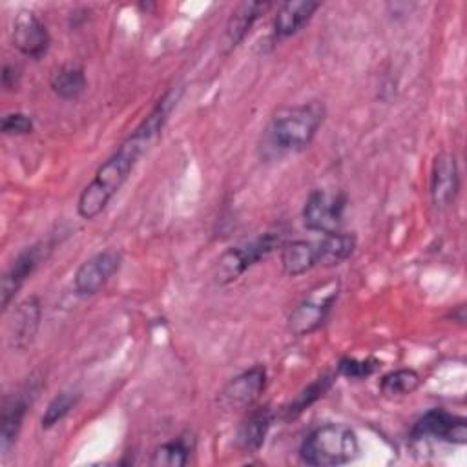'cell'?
<instances>
[{
	"label": "cell",
	"mask_w": 467,
	"mask_h": 467,
	"mask_svg": "<svg viewBox=\"0 0 467 467\" xmlns=\"http://www.w3.org/2000/svg\"><path fill=\"white\" fill-rule=\"evenodd\" d=\"M272 7L270 2H243L232 13L226 24V42L230 47H235L252 29L255 20Z\"/></svg>",
	"instance_id": "e0dca14e"
},
{
	"label": "cell",
	"mask_w": 467,
	"mask_h": 467,
	"mask_svg": "<svg viewBox=\"0 0 467 467\" xmlns=\"http://www.w3.org/2000/svg\"><path fill=\"white\" fill-rule=\"evenodd\" d=\"M359 452L356 432L343 423L319 425L306 434L299 456L312 467H334L352 462Z\"/></svg>",
	"instance_id": "3957f363"
},
{
	"label": "cell",
	"mask_w": 467,
	"mask_h": 467,
	"mask_svg": "<svg viewBox=\"0 0 467 467\" xmlns=\"http://www.w3.org/2000/svg\"><path fill=\"white\" fill-rule=\"evenodd\" d=\"M13 46L27 58L38 60L49 49V33L46 24L31 9H20L13 18L11 27Z\"/></svg>",
	"instance_id": "52a82bcc"
},
{
	"label": "cell",
	"mask_w": 467,
	"mask_h": 467,
	"mask_svg": "<svg viewBox=\"0 0 467 467\" xmlns=\"http://www.w3.org/2000/svg\"><path fill=\"white\" fill-rule=\"evenodd\" d=\"M177 102L175 91H168L155 108L148 113V117L120 142V146L104 161L93 181L82 190L77 202V212L82 219L91 221L99 213L104 212L111 197L122 188L128 181L131 170L139 162V159L155 144L159 139L162 126L170 115V109Z\"/></svg>",
	"instance_id": "6da1fadb"
},
{
	"label": "cell",
	"mask_w": 467,
	"mask_h": 467,
	"mask_svg": "<svg viewBox=\"0 0 467 467\" xmlns=\"http://www.w3.org/2000/svg\"><path fill=\"white\" fill-rule=\"evenodd\" d=\"M323 119L325 108L317 100L283 106L274 113L266 128V142L275 153L299 151L312 142Z\"/></svg>",
	"instance_id": "7a4b0ae2"
},
{
	"label": "cell",
	"mask_w": 467,
	"mask_h": 467,
	"mask_svg": "<svg viewBox=\"0 0 467 467\" xmlns=\"http://www.w3.org/2000/svg\"><path fill=\"white\" fill-rule=\"evenodd\" d=\"M332 385V376L325 374L321 378H317L316 381H312L306 389H303L296 398L294 401L286 407V418H294L297 416L299 412H303L305 409H308L316 400H319Z\"/></svg>",
	"instance_id": "cb8c5ba5"
},
{
	"label": "cell",
	"mask_w": 467,
	"mask_h": 467,
	"mask_svg": "<svg viewBox=\"0 0 467 467\" xmlns=\"http://www.w3.org/2000/svg\"><path fill=\"white\" fill-rule=\"evenodd\" d=\"M78 400H80V394L77 390H62V392H58L47 403V407H46V410L42 414V420H40L42 429H51L58 421H62L71 412V409L78 403Z\"/></svg>",
	"instance_id": "603a6c76"
},
{
	"label": "cell",
	"mask_w": 467,
	"mask_h": 467,
	"mask_svg": "<svg viewBox=\"0 0 467 467\" xmlns=\"http://www.w3.org/2000/svg\"><path fill=\"white\" fill-rule=\"evenodd\" d=\"M379 363L376 359H358V358H343L337 365V372L343 374L345 378L352 379H361L376 372Z\"/></svg>",
	"instance_id": "d4e9b609"
},
{
	"label": "cell",
	"mask_w": 467,
	"mask_h": 467,
	"mask_svg": "<svg viewBox=\"0 0 467 467\" xmlns=\"http://www.w3.org/2000/svg\"><path fill=\"white\" fill-rule=\"evenodd\" d=\"M410 434L416 440L434 438L463 445L467 441V423L463 418L454 416L443 409H432L414 423Z\"/></svg>",
	"instance_id": "9c48e42d"
},
{
	"label": "cell",
	"mask_w": 467,
	"mask_h": 467,
	"mask_svg": "<svg viewBox=\"0 0 467 467\" xmlns=\"http://www.w3.org/2000/svg\"><path fill=\"white\" fill-rule=\"evenodd\" d=\"M193 438L182 434L171 441L159 445L151 454V465L155 467H182L188 463L193 451Z\"/></svg>",
	"instance_id": "44dd1931"
},
{
	"label": "cell",
	"mask_w": 467,
	"mask_h": 467,
	"mask_svg": "<svg viewBox=\"0 0 467 467\" xmlns=\"http://www.w3.org/2000/svg\"><path fill=\"white\" fill-rule=\"evenodd\" d=\"M33 119L26 113L15 111L2 117V133L5 135H27L33 131Z\"/></svg>",
	"instance_id": "484cf974"
},
{
	"label": "cell",
	"mask_w": 467,
	"mask_h": 467,
	"mask_svg": "<svg viewBox=\"0 0 467 467\" xmlns=\"http://www.w3.org/2000/svg\"><path fill=\"white\" fill-rule=\"evenodd\" d=\"M266 387V368L255 365L239 376L232 378L221 390V403L226 407H248L252 405Z\"/></svg>",
	"instance_id": "8fae6325"
},
{
	"label": "cell",
	"mask_w": 467,
	"mask_h": 467,
	"mask_svg": "<svg viewBox=\"0 0 467 467\" xmlns=\"http://www.w3.org/2000/svg\"><path fill=\"white\" fill-rule=\"evenodd\" d=\"M42 259V248L38 244L22 250L16 259L11 263V266L5 270L2 277V308L7 310L13 297L20 290V286L26 283V279L33 274L36 265Z\"/></svg>",
	"instance_id": "4fadbf2b"
},
{
	"label": "cell",
	"mask_w": 467,
	"mask_h": 467,
	"mask_svg": "<svg viewBox=\"0 0 467 467\" xmlns=\"http://www.w3.org/2000/svg\"><path fill=\"white\" fill-rule=\"evenodd\" d=\"M26 410H27V398L24 394H16L4 400L2 414H0V449L4 454H7V451L16 441Z\"/></svg>",
	"instance_id": "9a60e30c"
},
{
	"label": "cell",
	"mask_w": 467,
	"mask_h": 467,
	"mask_svg": "<svg viewBox=\"0 0 467 467\" xmlns=\"http://www.w3.org/2000/svg\"><path fill=\"white\" fill-rule=\"evenodd\" d=\"M120 263H122V255L119 250L108 248V250L97 252L77 268L73 277L75 292L78 296L97 294L119 270Z\"/></svg>",
	"instance_id": "ba28073f"
},
{
	"label": "cell",
	"mask_w": 467,
	"mask_h": 467,
	"mask_svg": "<svg viewBox=\"0 0 467 467\" xmlns=\"http://www.w3.org/2000/svg\"><path fill=\"white\" fill-rule=\"evenodd\" d=\"M20 84V69L13 64H4V69H2V86L7 89V91H15Z\"/></svg>",
	"instance_id": "4316f807"
},
{
	"label": "cell",
	"mask_w": 467,
	"mask_h": 467,
	"mask_svg": "<svg viewBox=\"0 0 467 467\" xmlns=\"http://www.w3.org/2000/svg\"><path fill=\"white\" fill-rule=\"evenodd\" d=\"M40 317H42V305L38 297L31 296L22 303H18L13 310V317L9 323V334H7L9 345L16 350H24L26 347H29L38 330Z\"/></svg>",
	"instance_id": "7c38bea8"
},
{
	"label": "cell",
	"mask_w": 467,
	"mask_h": 467,
	"mask_svg": "<svg viewBox=\"0 0 467 467\" xmlns=\"http://www.w3.org/2000/svg\"><path fill=\"white\" fill-rule=\"evenodd\" d=\"M354 248H356L354 234H343V232L327 234L316 244V265L337 266L352 255Z\"/></svg>",
	"instance_id": "ac0fdd59"
},
{
	"label": "cell",
	"mask_w": 467,
	"mask_h": 467,
	"mask_svg": "<svg viewBox=\"0 0 467 467\" xmlns=\"http://www.w3.org/2000/svg\"><path fill=\"white\" fill-rule=\"evenodd\" d=\"M283 272L290 277H297L316 266V243L310 241H292L283 244L281 250Z\"/></svg>",
	"instance_id": "ffe728a7"
},
{
	"label": "cell",
	"mask_w": 467,
	"mask_h": 467,
	"mask_svg": "<svg viewBox=\"0 0 467 467\" xmlns=\"http://www.w3.org/2000/svg\"><path fill=\"white\" fill-rule=\"evenodd\" d=\"M86 73L80 64L66 62L53 69L49 77V88L51 91L62 99V100H75L78 99L86 89Z\"/></svg>",
	"instance_id": "2e32d148"
},
{
	"label": "cell",
	"mask_w": 467,
	"mask_h": 467,
	"mask_svg": "<svg viewBox=\"0 0 467 467\" xmlns=\"http://www.w3.org/2000/svg\"><path fill=\"white\" fill-rule=\"evenodd\" d=\"M420 383H421V378L414 368H398L381 378L379 390L389 398L405 396L414 392L420 387Z\"/></svg>",
	"instance_id": "7402d4cb"
},
{
	"label": "cell",
	"mask_w": 467,
	"mask_h": 467,
	"mask_svg": "<svg viewBox=\"0 0 467 467\" xmlns=\"http://www.w3.org/2000/svg\"><path fill=\"white\" fill-rule=\"evenodd\" d=\"M460 190V171L458 162L452 153H438L432 161L431 168V182L429 192L432 204L438 208H445L454 202Z\"/></svg>",
	"instance_id": "30bf717a"
},
{
	"label": "cell",
	"mask_w": 467,
	"mask_h": 467,
	"mask_svg": "<svg viewBox=\"0 0 467 467\" xmlns=\"http://www.w3.org/2000/svg\"><path fill=\"white\" fill-rule=\"evenodd\" d=\"M345 197L341 193H332L327 190H314L303 206L301 219L305 228L319 232L323 235L339 232L345 210Z\"/></svg>",
	"instance_id": "5b68a950"
},
{
	"label": "cell",
	"mask_w": 467,
	"mask_h": 467,
	"mask_svg": "<svg viewBox=\"0 0 467 467\" xmlns=\"http://www.w3.org/2000/svg\"><path fill=\"white\" fill-rule=\"evenodd\" d=\"M337 297V283L330 281L317 290H312L290 314L288 328L294 336H305L316 330L327 317L332 308L334 299Z\"/></svg>",
	"instance_id": "8992f818"
},
{
	"label": "cell",
	"mask_w": 467,
	"mask_h": 467,
	"mask_svg": "<svg viewBox=\"0 0 467 467\" xmlns=\"http://www.w3.org/2000/svg\"><path fill=\"white\" fill-rule=\"evenodd\" d=\"M281 244V235L268 232L243 246H232L221 254L215 265V283L228 285L244 274L254 263L266 257L275 246Z\"/></svg>",
	"instance_id": "277c9868"
},
{
	"label": "cell",
	"mask_w": 467,
	"mask_h": 467,
	"mask_svg": "<svg viewBox=\"0 0 467 467\" xmlns=\"http://www.w3.org/2000/svg\"><path fill=\"white\" fill-rule=\"evenodd\" d=\"M272 423V412L268 409L254 410L237 431V447L244 452H255L261 449L266 432Z\"/></svg>",
	"instance_id": "d6986e66"
},
{
	"label": "cell",
	"mask_w": 467,
	"mask_h": 467,
	"mask_svg": "<svg viewBox=\"0 0 467 467\" xmlns=\"http://www.w3.org/2000/svg\"><path fill=\"white\" fill-rule=\"evenodd\" d=\"M319 5H321L319 2H310V0H296V2L281 4L274 20V33L281 38L296 35L310 22V18L319 9Z\"/></svg>",
	"instance_id": "5bb4252c"
}]
</instances>
